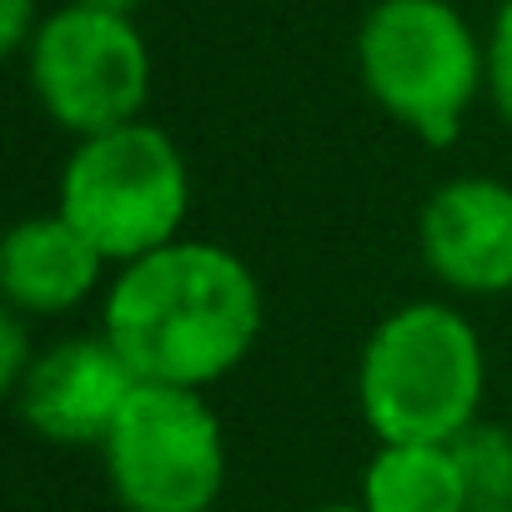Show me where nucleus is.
Here are the masks:
<instances>
[{
  "label": "nucleus",
  "instance_id": "1",
  "mask_svg": "<svg viewBox=\"0 0 512 512\" xmlns=\"http://www.w3.org/2000/svg\"><path fill=\"white\" fill-rule=\"evenodd\" d=\"M101 332L136 382L206 392L262 337V282L231 246L181 236L111 272Z\"/></svg>",
  "mask_w": 512,
  "mask_h": 512
},
{
  "label": "nucleus",
  "instance_id": "2",
  "mask_svg": "<svg viewBox=\"0 0 512 512\" xmlns=\"http://www.w3.org/2000/svg\"><path fill=\"white\" fill-rule=\"evenodd\" d=\"M487 347L442 297L387 312L357 357V412L377 442H457L482 422Z\"/></svg>",
  "mask_w": 512,
  "mask_h": 512
},
{
  "label": "nucleus",
  "instance_id": "3",
  "mask_svg": "<svg viewBox=\"0 0 512 512\" xmlns=\"http://www.w3.org/2000/svg\"><path fill=\"white\" fill-rule=\"evenodd\" d=\"M357 76L382 116L452 146L487 96V41L452 0H377L357 26Z\"/></svg>",
  "mask_w": 512,
  "mask_h": 512
},
{
  "label": "nucleus",
  "instance_id": "4",
  "mask_svg": "<svg viewBox=\"0 0 512 512\" xmlns=\"http://www.w3.org/2000/svg\"><path fill=\"white\" fill-rule=\"evenodd\" d=\"M56 211L111 267L141 262L181 241V226L191 216L186 156L146 116L101 136H81L61 166Z\"/></svg>",
  "mask_w": 512,
  "mask_h": 512
},
{
  "label": "nucleus",
  "instance_id": "5",
  "mask_svg": "<svg viewBox=\"0 0 512 512\" xmlns=\"http://www.w3.org/2000/svg\"><path fill=\"white\" fill-rule=\"evenodd\" d=\"M121 512H216L226 432L206 392L141 382L96 447Z\"/></svg>",
  "mask_w": 512,
  "mask_h": 512
},
{
  "label": "nucleus",
  "instance_id": "6",
  "mask_svg": "<svg viewBox=\"0 0 512 512\" xmlns=\"http://www.w3.org/2000/svg\"><path fill=\"white\" fill-rule=\"evenodd\" d=\"M26 76L41 111L81 136L141 121L151 101V51L131 16L66 0L26 46Z\"/></svg>",
  "mask_w": 512,
  "mask_h": 512
},
{
  "label": "nucleus",
  "instance_id": "7",
  "mask_svg": "<svg viewBox=\"0 0 512 512\" xmlns=\"http://www.w3.org/2000/svg\"><path fill=\"white\" fill-rule=\"evenodd\" d=\"M417 251L452 297L512 292V181L467 171L432 186L417 211Z\"/></svg>",
  "mask_w": 512,
  "mask_h": 512
},
{
  "label": "nucleus",
  "instance_id": "8",
  "mask_svg": "<svg viewBox=\"0 0 512 512\" xmlns=\"http://www.w3.org/2000/svg\"><path fill=\"white\" fill-rule=\"evenodd\" d=\"M136 387V372L106 342V332H86L41 347L11 402L36 437L56 447H101Z\"/></svg>",
  "mask_w": 512,
  "mask_h": 512
},
{
  "label": "nucleus",
  "instance_id": "9",
  "mask_svg": "<svg viewBox=\"0 0 512 512\" xmlns=\"http://www.w3.org/2000/svg\"><path fill=\"white\" fill-rule=\"evenodd\" d=\"M106 272L116 267L61 211L26 216L0 241V297L31 322L71 317L81 302L101 292Z\"/></svg>",
  "mask_w": 512,
  "mask_h": 512
},
{
  "label": "nucleus",
  "instance_id": "10",
  "mask_svg": "<svg viewBox=\"0 0 512 512\" xmlns=\"http://www.w3.org/2000/svg\"><path fill=\"white\" fill-rule=\"evenodd\" d=\"M357 502L362 512H472L452 442H377Z\"/></svg>",
  "mask_w": 512,
  "mask_h": 512
},
{
  "label": "nucleus",
  "instance_id": "11",
  "mask_svg": "<svg viewBox=\"0 0 512 512\" xmlns=\"http://www.w3.org/2000/svg\"><path fill=\"white\" fill-rule=\"evenodd\" d=\"M452 452L472 507H512V427L482 417L452 442Z\"/></svg>",
  "mask_w": 512,
  "mask_h": 512
},
{
  "label": "nucleus",
  "instance_id": "12",
  "mask_svg": "<svg viewBox=\"0 0 512 512\" xmlns=\"http://www.w3.org/2000/svg\"><path fill=\"white\" fill-rule=\"evenodd\" d=\"M487 101L497 111V121L512 131V0L492 11V26H487Z\"/></svg>",
  "mask_w": 512,
  "mask_h": 512
},
{
  "label": "nucleus",
  "instance_id": "13",
  "mask_svg": "<svg viewBox=\"0 0 512 512\" xmlns=\"http://www.w3.org/2000/svg\"><path fill=\"white\" fill-rule=\"evenodd\" d=\"M36 357H41V347H36V337H31V317L16 312V307H6V312H0V387H6L11 397H16L21 382L31 377Z\"/></svg>",
  "mask_w": 512,
  "mask_h": 512
},
{
  "label": "nucleus",
  "instance_id": "14",
  "mask_svg": "<svg viewBox=\"0 0 512 512\" xmlns=\"http://www.w3.org/2000/svg\"><path fill=\"white\" fill-rule=\"evenodd\" d=\"M41 6L36 0H0V51L6 56H26L31 36L41 31Z\"/></svg>",
  "mask_w": 512,
  "mask_h": 512
},
{
  "label": "nucleus",
  "instance_id": "15",
  "mask_svg": "<svg viewBox=\"0 0 512 512\" xmlns=\"http://www.w3.org/2000/svg\"><path fill=\"white\" fill-rule=\"evenodd\" d=\"M81 6H96V11H116V16H131L141 0H81Z\"/></svg>",
  "mask_w": 512,
  "mask_h": 512
},
{
  "label": "nucleus",
  "instance_id": "16",
  "mask_svg": "<svg viewBox=\"0 0 512 512\" xmlns=\"http://www.w3.org/2000/svg\"><path fill=\"white\" fill-rule=\"evenodd\" d=\"M312 512H362V502H322V507H312Z\"/></svg>",
  "mask_w": 512,
  "mask_h": 512
},
{
  "label": "nucleus",
  "instance_id": "17",
  "mask_svg": "<svg viewBox=\"0 0 512 512\" xmlns=\"http://www.w3.org/2000/svg\"><path fill=\"white\" fill-rule=\"evenodd\" d=\"M472 512H512V507H472Z\"/></svg>",
  "mask_w": 512,
  "mask_h": 512
}]
</instances>
